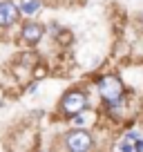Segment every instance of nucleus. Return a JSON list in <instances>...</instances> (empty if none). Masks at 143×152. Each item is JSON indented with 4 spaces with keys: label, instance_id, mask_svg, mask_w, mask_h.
<instances>
[{
    "label": "nucleus",
    "instance_id": "obj_6",
    "mask_svg": "<svg viewBox=\"0 0 143 152\" xmlns=\"http://www.w3.org/2000/svg\"><path fill=\"white\" fill-rule=\"evenodd\" d=\"M38 7H40L38 0H25L23 5H20V11H23V14H27V16H31V14H36V11H38Z\"/></svg>",
    "mask_w": 143,
    "mask_h": 152
},
{
    "label": "nucleus",
    "instance_id": "obj_1",
    "mask_svg": "<svg viewBox=\"0 0 143 152\" xmlns=\"http://www.w3.org/2000/svg\"><path fill=\"white\" fill-rule=\"evenodd\" d=\"M98 92H101L103 101L110 105V107H116V105L121 103V99H123L125 87H123V83H121L119 76L105 74V76H101V78H98Z\"/></svg>",
    "mask_w": 143,
    "mask_h": 152
},
{
    "label": "nucleus",
    "instance_id": "obj_5",
    "mask_svg": "<svg viewBox=\"0 0 143 152\" xmlns=\"http://www.w3.org/2000/svg\"><path fill=\"white\" fill-rule=\"evenodd\" d=\"M43 36H45V27L38 23H27L23 27V40L27 45H36Z\"/></svg>",
    "mask_w": 143,
    "mask_h": 152
},
{
    "label": "nucleus",
    "instance_id": "obj_2",
    "mask_svg": "<svg viewBox=\"0 0 143 152\" xmlns=\"http://www.w3.org/2000/svg\"><path fill=\"white\" fill-rule=\"evenodd\" d=\"M87 110V94L83 90H69L61 101V112L67 116H76V114Z\"/></svg>",
    "mask_w": 143,
    "mask_h": 152
},
{
    "label": "nucleus",
    "instance_id": "obj_7",
    "mask_svg": "<svg viewBox=\"0 0 143 152\" xmlns=\"http://www.w3.org/2000/svg\"><path fill=\"white\" fill-rule=\"evenodd\" d=\"M119 152H134V143H130V139L119 143Z\"/></svg>",
    "mask_w": 143,
    "mask_h": 152
},
{
    "label": "nucleus",
    "instance_id": "obj_8",
    "mask_svg": "<svg viewBox=\"0 0 143 152\" xmlns=\"http://www.w3.org/2000/svg\"><path fill=\"white\" fill-rule=\"evenodd\" d=\"M134 152H143V141L141 139H136V143H134Z\"/></svg>",
    "mask_w": 143,
    "mask_h": 152
},
{
    "label": "nucleus",
    "instance_id": "obj_3",
    "mask_svg": "<svg viewBox=\"0 0 143 152\" xmlns=\"http://www.w3.org/2000/svg\"><path fill=\"white\" fill-rule=\"evenodd\" d=\"M65 148L69 152H90L94 148V139H92L90 132L85 130H72V132L65 134Z\"/></svg>",
    "mask_w": 143,
    "mask_h": 152
},
{
    "label": "nucleus",
    "instance_id": "obj_4",
    "mask_svg": "<svg viewBox=\"0 0 143 152\" xmlns=\"http://www.w3.org/2000/svg\"><path fill=\"white\" fill-rule=\"evenodd\" d=\"M20 20V9L11 2V0H0V27H14Z\"/></svg>",
    "mask_w": 143,
    "mask_h": 152
}]
</instances>
